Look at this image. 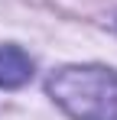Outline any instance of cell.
Listing matches in <instances>:
<instances>
[{"instance_id":"6da1fadb","label":"cell","mask_w":117,"mask_h":120,"mask_svg":"<svg viewBox=\"0 0 117 120\" xmlns=\"http://www.w3.org/2000/svg\"><path fill=\"white\" fill-rule=\"evenodd\" d=\"M49 98L72 120H117V71L104 65H68L46 81Z\"/></svg>"},{"instance_id":"7a4b0ae2","label":"cell","mask_w":117,"mask_h":120,"mask_svg":"<svg viewBox=\"0 0 117 120\" xmlns=\"http://www.w3.org/2000/svg\"><path fill=\"white\" fill-rule=\"evenodd\" d=\"M33 78V59L20 45H0V88H23Z\"/></svg>"}]
</instances>
